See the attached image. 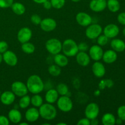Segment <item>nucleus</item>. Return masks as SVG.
<instances>
[{
	"label": "nucleus",
	"mask_w": 125,
	"mask_h": 125,
	"mask_svg": "<svg viewBox=\"0 0 125 125\" xmlns=\"http://www.w3.org/2000/svg\"><path fill=\"white\" fill-rule=\"evenodd\" d=\"M28 91L32 94H39L43 90L44 83L37 74H32L28 78L26 82Z\"/></svg>",
	"instance_id": "nucleus-1"
},
{
	"label": "nucleus",
	"mask_w": 125,
	"mask_h": 125,
	"mask_svg": "<svg viewBox=\"0 0 125 125\" xmlns=\"http://www.w3.org/2000/svg\"><path fill=\"white\" fill-rule=\"evenodd\" d=\"M39 108L40 117L43 119L48 121L52 120L57 116V109L52 104L48 103H43V104Z\"/></svg>",
	"instance_id": "nucleus-2"
},
{
	"label": "nucleus",
	"mask_w": 125,
	"mask_h": 125,
	"mask_svg": "<svg viewBox=\"0 0 125 125\" xmlns=\"http://www.w3.org/2000/svg\"><path fill=\"white\" fill-rule=\"evenodd\" d=\"M62 51L67 57H74L79 52L78 45L73 39H66L62 43Z\"/></svg>",
	"instance_id": "nucleus-3"
},
{
	"label": "nucleus",
	"mask_w": 125,
	"mask_h": 125,
	"mask_svg": "<svg viewBox=\"0 0 125 125\" xmlns=\"http://www.w3.org/2000/svg\"><path fill=\"white\" fill-rule=\"evenodd\" d=\"M45 48L48 52L51 54H57L62 51V43L59 39L52 38L49 39L46 42Z\"/></svg>",
	"instance_id": "nucleus-4"
},
{
	"label": "nucleus",
	"mask_w": 125,
	"mask_h": 125,
	"mask_svg": "<svg viewBox=\"0 0 125 125\" xmlns=\"http://www.w3.org/2000/svg\"><path fill=\"white\" fill-rule=\"evenodd\" d=\"M57 106L59 109L63 112H69L73 109V103L68 95H63L59 97L57 101Z\"/></svg>",
	"instance_id": "nucleus-5"
},
{
	"label": "nucleus",
	"mask_w": 125,
	"mask_h": 125,
	"mask_svg": "<svg viewBox=\"0 0 125 125\" xmlns=\"http://www.w3.org/2000/svg\"><path fill=\"white\" fill-rule=\"evenodd\" d=\"M103 32V28L100 24L94 23L90 24L88 26H87L85 29V35L90 40L96 39L99 35Z\"/></svg>",
	"instance_id": "nucleus-6"
},
{
	"label": "nucleus",
	"mask_w": 125,
	"mask_h": 125,
	"mask_svg": "<svg viewBox=\"0 0 125 125\" xmlns=\"http://www.w3.org/2000/svg\"><path fill=\"white\" fill-rule=\"evenodd\" d=\"M11 90L15 95L18 97H21L28 95V89L26 84L21 81H15L11 85Z\"/></svg>",
	"instance_id": "nucleus-7"
},
{
	"label": "nucleus",
	"mask_w": 125,
	"mask_h": 125,
	"mask_svg": "<svg viewBox=\"0 0 125 125\" xmlns=\"http://www.w3.org/2000/svg\"><path fill=\"white\" fill-rule=\"evenodd\" d=\"M100 113V107L95 103H90L88 104L85 108L84 115L85 117L89 120L97 118Z\"/></svg>",
	"instance_id": "nucleus-8"
},
{
	"label": "nucleus",
	"mask_w": 125,
	"mask_h": 125,
	"mask_svg": "<svg viewBox=\"0 0 125 125\" xmlns=\"http://www.w3.org/2000/svg\"><path fill=\"white\" fill-rule=\"evenodd\" d=\"M32 36L31 29L28 27H23L18 31L17 33V39L21 43L29 42Z\"/></svg>",
	"instance_id": "nucleus-9"
},
{
	"label": "nucleus",
	"mask_w": 125,
	"mask_h": 125,
	"mask_svg": "<svg viewBox=\"0 0 125 125\" xmlns=\"http://www.w3.org/2000/svg\"><path fill=\"white\" fill-rule=\"evenodd\" d=\"M103 50L101 46L98 45H92L89 49V55L90 59L94 61H100L102 59L103 55Z\"/></svg>",
	"instance_id": "nucleus-10"
},
{
	"label": "nucleus",
	"mask_w": 125,
	"mask_h": 125,
	"mask_svg": "<svg viewBox=\"0 0 125 125\" xmlns=\"http://www.w3.org/2000/svg\"><path fill=\"white\" fill-rule=\"evenodd\" d=\"M42 30L45 32H51L54 30L57 27V22L54 19L51 18H46L42 20L40 24Z\"/></svg>",
	"instance_id": "nucleus-11"
},
{
	"label": "nucleus",
	"mask_w": 125,
	"mask_h": 125,
	"mask_svg": "<svg viewBox=\"0 0 125 125\" xmlns=\"http://www.w3.org/2000/svg\"><path fill=\"white\" fill-rule=\"evenodd\" d=\"M77 23L83 27H87L92 23V18L88 13L84 12H80L76 15Z\"/></svg>",
	"instance_id": "nucleus-12"
},
{
	"label": "nucleus",
	"mask_w": 125,
	"mask_h": 125,
	"mask_svg": "<svg viewBox=\"0 0 125 125\" xmlns=\"http://www.w3.org/2000/svg\"><path fill=\"white\" fill-rule=\"evenodd\" d=\"M2 61L10 67H14L18 63L17 55L10 50H7L2 54Z\"/></svg>",
	"instance_id": "nucleus-13"
},
{
	"label": "nucleus",
	"mask_w": 125,
	"mask_h": 125,
	"mask_svg": "<svg viewBox=\"0 0 125 125\" xmlns=\"http://www.w3.org/2000/svg\"><path fill=\"white\" fill-rule=\"evenodd\" d=\"M107 7L106 0H91L89 3V8L95 12H101Z\"/></svg>",
	"instance_id": "nucleus-14"
},
{
	"label": "nucleus",
	"mask_w": 125,
	"mask_h": 125,
	"mask_svg": "<svg viewBox=\"0 0 125 125\" xmlns=\"http://www.w3.org/2000/svg\"><path fill=\"white\" fill-rule=\"evenodd\" d=\"M103 31L104 35H106L109 39H114L119 34V28L116 24H109L104 27Z\"/></svg>",
	"instance_id": "nucleus-15"
},
{
	"label": "nucleus",
	"mask_w": 125,
	"mask_h": 125,
	"mask_svg": "<svg viewBox=\"0 0 125 125\" xmlns=\"http://www.w3.org/2000/svg\"><path fill=\"white\" fill-rule=\"evenodd\" d=\"M25 119L29 123H33L38 120L40 117L39 109L37 107H32L28 109L25 112Z\"/></svg>",
	"instance_id": "nucleus-16"
},
{
	"label": "nucleus",
	"mask_w": 125,
	"mask_h": 125,
	"mask_svg": "<svg viewBox=\"0 0 125 125\" xmlns=\"http://www.w3.org/2000/svg\"><path fill=\"white\" fill-rule=\"evenodd\" d=\"M92 71L96 78H101L106 74V68L103 63L99 61H95L92 67Z\"/></svg>",
	"instance_id": "nucleus-17"
},
{
	"label": "nucleus",
	"mask_w": 125,
	"mask_h": 125,
	"mask_svg": "<svg viewBox=\"0 0 125 125\" xmlns=\"http://www.w3.org/2000/svg\"><path fill=\"white\" fill-rule=\"evenodd\" d=\"M76 61L79 65L82 67H87L90 62V57L89 55L84 51H79L76 55Z\"/></svg>",
	"instance_id": "nucleus-18"
},
{
	"label": "nucleus",
	"mask_w": 125,
	"mask_h": 125,
	"mask_svg": "<svg viewBox=\"0 0 125 125\" xmlns=\"http://www.w3.org/2000/svg\"><path fill=\"white\" fill-rule=\"evenodd\" d=\"M15 96L12 91H5L0 95V100L3 104L8 106L13 103L15 100Z\"/></svg>",
	"instance_id": "nucleus-19"
},
{
	"label": "nucleus",
	"mask_w": 125,
	"mask_h": 125,
	"mask_svg": "<svg viewBox=\"0 0 125 125\" xmlns=\"http://www.w3.org/2000/svg\"><path fill=\"white\" fill-rule=\"evenodd\" d=\"M102 59L106 63H112L117 59V54L113 50H109L103 52Z\"/></svg>",
	"instance_id": "nucleus-20"
},
{
	"label": "nucleus",
	"mask_w": 125,
	"mask_h": 125,
	"mask_svg": "<svg viewBox=\"0 0 125 125\" xmlns=\"http://www.w3.org/2000/svg\"><path fill=\"white\" fill-rule=\"evenodd\" d=\"M8 118L12 123L18 124L21 121L22 114L17 109L13 108L9 112Z\"/></svg>",
	"instance_id": "nucleus-21"
},
{
	"label": "nucleus",
	"mask_w": 125,
	"mask_h": 125,
	"mask_svg": "<svg viewBox=\"0 0 125 125\" xmlns=\"http://www.w3.org/2000/svg\"><path fill=\"white\" fill-rule=\"evenodd\" d=\"M59 95L56 89H51L46 92L45 96V101L48 103L54 104L57 102L59 98Z\"/></svg>",
	"instance_id": "nucleus-22"
},
{
	"label": "nucleus",
	"mask_w": 125,
	"mask_h": 125,
	"mask_svg": "<svg viewBox=\"0 0 125 125\" xmlns=\"http://www.w3.org/2000/svg\"><path fill=\"white\" fill-rule=\"evenodd\" d=\"M54 61L55 62V64L57 65L60 67H66L68 63V57L65 56L64 54H61V52L54 55Z\"/></svg>",
	"instance_id": "nucleus-23"
},
{
	"label": "nucleus",
	"mask_w": 125,
	"mask_h": 125,
	"mask_svg": "<svg viewBox=\"0 0 125 125\" xmlns=\"http://www.w3.org/2000/svg\"><path fill=\"white\" fill-rule=\"evenodd\" d=\"M111 46L116 52H123L125 50V43L121 39H114L111 42Z\"/></svg>",
	"instance_id": "nucleus-24"
},
{
	"label": "nucleus",
	"mask_w": 125,
	"mask_h": 125,
	"mask_svg": "<svg viewBox=\"0 0 125 125\" xmlns=\"http://www.w3.org/2000/svg\"><path fill=\"white\" fill-rule=\"evenodd\" d=\"M11 9L13 13L18 15H21L25 13L26 7L24 4L19 2H13L11 6Z\"/></svg>",
	"instance_id": "nucleus-25"
},
{
	"label": "nucleus",
	"mask_w": 125,
	"mask_h": 125,
	"mask_svg": "<svg viewBox=\"0 0 125 125\" xmlns=\"http://www.w3.org/2000/svg\"><path fill=\"white\" fill-rule=\"evenodd\" d=\"M115 121V117L111 113L104 114L101 118V122L104 125H114Z\"/></svg>",
	"instance_id": "nucleus-26"
},
{
	"label": "nucleus",
	"mask_w": 125,
	"mask_h": 125,
	"mask_svg": "<svg viewBox=\"0 0 125 125\" xmlns=\"http://www.w3.org/2000/svg\"><path fill=\"white\" fill-rule=\"evenodd\" d=\"M21 49L24 53L27 54H31L34 53L35 51V47L34 44L28 42L22 43Z\"/></svg>",
	"instance_id": "nucleus-27"
},
{
	"label": "nucleus",
	"mask_w": 125,
	"mask_h": 125,
	"mask_svg": "<svg viewBox=\"0 0 125 125\" xmlns=\"http://www.w3.org/2000/svg\"><path fill=\"white\" fill-rule=\"evenodd\" d=\"M107 7L111 12H117L120 8V4L118 0H107Z\"/></svg>",
	"instance_id": "nucleus-28"
},
{
	"label": "nucleus",
	"mask_w": 125,
	"mask_h": 125,
	"mask_svg": "<svg viewBox=\"0 0 125 125\" xmlns=\"http://www.w3.org/2000/svg\"><path fill=\"white\" fill-rule=\"evenodd\" d=\"M43 103V98L39 94H34L31 97V104L35 107H40Z\"/></svg>",
	"instance_id": "nucleus-29"
},
{
	"label": "nucleus",
	"mask_w": 125,
	"mask_h": 125,
	"mask_svg": "<svg viewBox=\"0 0 125 125\" xmlns=\"http://www.w3.org/2000/svg\"><path fill=\"white\" fill-rule=\"evenodd\" d=\"M31 104V97L28 95L20 97L18 102V106L21 109H26Z\"/></svg>",
	"instance_id": "nucleus-30"
},
{
	"label": "nucleus",
	"mask_w": 125,
	"mask_h": 125,
	"mask_svg": "<svg viewBox=\"0 0 125 125\" xmlns=\"http://www.w3.org/2000/svg\"><path fill=\"white\" fill-rule=\"evenodd\" d=\"M48 72L49 74L52 76L57 77L61 74V68L59 66L56 64L51 65L48 68Z\"/></svg>",
	"instance_id": "nucleus-31"
},
{
	"label": "nucleus",
	"mask_w": 125,
	"mask_h": 125,
	"mask_svg": "<svg viewBox=\"0 0 125 125\" xmlns=\"http://www.w3.org/2000/svg\"><path fill=\"white\" fill-rule=\"evenodd\" d=\"M56 90L58 92L59 95L61 96L63 95H68V93L69 92L68 87L67 84L64 83H60L56 87Z\"/></svg>",
	"instance_id": "nucleus-32"
},
{
	"label": "nucleus",
	"mask_w": 125,
	"mask_h": 125,
	"mask_svg": "<svg viewBox=\"0 0 125 125\" xmlns=\"http://www.w3.org/2000/svg\"><path fill=\"white\" fill-rule=\"evenodd\" d=\"M52 7L55 9H61L64 6L65 0H51Z\"/></svg>",
	"instance_id": "nucleus-33"
},
{
	"label": "nucleus",
	"mask_w": 125,
	"mask_h": 125,
	"mask_svg": "<svg viewBox=\"0 0 125 125\" xmlns=\"http://www.w3.org/2000/svg\"><path fill=\"white\" fill-rule=\"evenodd\" d=\"M109 41V38H107V37L105 35H100L98 37V38L96 39V42H97L98 45H100L101 46H105L106 44L108 43Z\"/></svg>",
	"instance_id": "nucleus-34"
},
{
	"label": "nucleus",
	"mask_w": 125,
	"mask_h": 125,
	"mask_svg": "<svg viewBox=\"0 0 125 125\" xmlns=\"http://www.w3.org/2000/svg\"><path fill=\"white\" fill-rule=\"evenodd\" d=\"M14 0H0V8L7 9L10 7Z\"/></svg>",
	"instance_id": "nucleus-35"
},
{
	"label": "nucleus",
	"mask_w": 125,
	"mask_h": 125,
	"mask_svg": "<svg viewBox=\"0 0 125 125\" xmlns=\"http://www.w3.org/2000/svg\"><path fill=\"white\" fill-rule=\"evenodd\" d=\"M117 115L118 118L122 119L123 121H125V106H120L117 110Z\"/></svg>",
	"instance_id": "nucleus-36"
},
{
	"label": "nucleus",
	"mask_w": 125,
	"mask_h": 125,
	"mask_svg": "<svg viewBox=\"0 0 125 125\" xmlns=\"http://www.w3.org/2000/svg\"><path fill=\"white\" fill-rule=\"evenodd\" d=\"M31 21L35 25H40L42 21V18L39 15L34 14L31 17Z\"/></svg>",
	"instance_id": "nucleus-37"
},
{
	"label": "nucleus",
	"mask_w": 125,
	"mask_h": 125,
	"mask_svg": "<svg viewBox=\"0 0 125 125\" xmlns=\"http://www.w3.org/2000/svg\"><path fill=\"white\" fill-rule=\"evenodd\" d=\"M9 45L6 41H0V53L3 54L8 50Z\"/></svg>",
	"instance_id": "nucleus-38"
},
{
	"label": "nucleus",
	"mask_w": 125,
	"mask_h": 125,
	"mask_svg": "<svg viewBox=\"0 0 125 125\" xmlns=\"http://www.w3.org/2000/svg\"><path fill=\"white\" fill-rule=\"evenodd\" d=\"M78 45V50L79 51H84L86 52L89 49V45L85 42H81Z\"/></svg>",
	"instance_id": "nucleus-39"
},
{
	"label": "nucleus",
	"mask_w": 125,
	"mask_h": 125,
	"mask_svg": "<svg viewBox=\"0 0 125 125\" xmlns=\"http://www.w3.org/2000/svg\"><path fill=\"white\" fill-rule=\"evenodd\" d=\"M78 125H90V120L87 118H83L77 122Z\"/></svg>",
	"instance_id": "nucleus-40"
},
{
	"label": "nucleus",
	"mask_w": 125,
	"mask_h": 125,
	"mask_svg": "<svg viewBox=\"0 0 125 125\" xmlns=\"http://www.w3.org/2000/svg\"><path fill=\"white\" fill-rule=\"evenodd\" d=\"M117 20L120 24L125 25V12L120 13L117 17Z\"/></svg>",
	"instance_id": "nucleus-41"
},
{
	"label": "nucleus",
	"mask_w": 125,
	"mask_h": 125,
	"mask_svg": "<svg viewBox=\"0 0 125 125\" xmlns=\"http://www.w3.org/2000/svg\"><path fill=\"white\" fill-rule=\"evenodd\" d=\"M9 120L8 118L4 115H0V125H9Z\"/></svg>",
	"instance_id": "nucleus-42"
},
{
	"label": "nucleus",
	"mask_w": 125,
	"mask_h": 125,
	"mask_svg": "<svg viewBox=\"0 0 125 125\" xmlns=\"http://www.w3.org/2000/svg\"><path fill=\"white\" fill-rule=\"evenodd\" d=\"M42 4L44 8L46 10H50L52 8V5H51V1H48V0H46V1H45Z\"/></svg>",
	"instance_id": "nucleus-43"
},
{
	"label": "nucleus",
	"mask_w": 125,
	"mask_h": 125,
	"mask_svg": "<svg viewBox=\"0 0 125 125\" xmlns=\"http://www.w3.org/2000/svg\"><path fill=\"white\" fill-rule=\"evenodd\" d=\"M104 80H105V83H106V87L111 88L113 87L114 82L112 81V80H111V79H104Z\"/></svg>",
	"instance_id": "nucleus-44"
},
{
	"label": "nucleus",
	"mask_w": 125,
	"mask_h": 125,
	"mask_svg": "<svg viewBox=\"0 0 125 125\" xmlns=\"http://www.w3.org/2000/svg\"><path fill=\"white\" fill-rule=\"evenodd\" d=\"M106 87V83H105V80H102L100 81V83H99V88H100V90H103Z\"/></svg>",
	"instance_id": "nucleus-45"
},
{
	"label": "nucleus",
	"mask_w": 125,
	"mask_h": 125,
	"mask_svg": "<svg viewBox=\"0 0 125 125\" xmlns=\"http://www.w3.org/2000/svg\"><path fill=\"white\" fill-rule=\"evenodd\" d=\"M99 124V121L97 118H94L90 120V125H98Z\"/></svg>",
	"instance_id": "nucleus-46"
},
{
	"label": "nucleus",
	"mask_w": 125,
	"mask_h": 125,
	"mask_svg": "<svg viewBox=\"0 0 125 125\" xmlns=\"http://www.w3.org/2000/svg\"><path fill=\"white\" fill-rule=\"evenodd\" d=\"M34 2L37 4H42L45 1H46V0H32Z\"/></svg>",
	"instance_id": "nucleus-47"
},
{
	"label": "nucleus",
	"mask_w": 125,
	"mask_h": 125,
	"mask_svg": "<svg viewBox=\"0 0 125 125\" xmlns=\"http://www.w3.org/2000/svg\"><path fill=\"white\" fill-rule=\"evenodd\" d=\"M122 122H123V120H122V119H120V118H117V119H116L115 124L121 125L122 123Z\"/></svg>",
	"instance_id": "nucleus-48"
},
{
	"label": "nucleus",
	"mask_w": 125,
	"mask_h": 125,
	"mask_svg": "<svg viewBox=\"0 0 125 125\" xmlns=\"http://www.w3.org/2000/svg\"><path fill=\"white\" fill-rule=\"evenodd\" d=\"M101 94V92H100V90H95V92H94V95H95V96H98L99 95Z\"/></svg>",
	"instance_id": "nucleus-49"
},
{
	"label": "nucleus",
	"mask_w": 125,
	"mask_h": 125,
	"mask_svg": "<svg viewBox=\"0 0 125 125\" xmlns=\"http://www.w3.org/2000/svg\"><path fill=\"white\" fill-rule=\"evenodd\" d=\"M20 125H28V122H20L18 123Z\"/></svg>",
	"instance_id": "nucleus-50"
},
{
	"label": "nucleus",
	"mask_w": 125,
	"mask_h": 125,
	"mask_svg": "<svg viewBox=\"0 0 125 125\" xmlns=\"http://www.w3.org/2000/svg\"><path fill=\"white\" fill-rule=\"evenodd\" d=\"M57 125H67V123H63V122H60V123H57Z\"/></svg>",
	"instance_id": "nucleus-51"
},
{
	"label": "nucleus",
	"mask_w": 125,
	"mask_h": 125,
	"mask_svg": "<svg viewBox=\"0 0 125 125\" xmlns=\"http://www.w3.org/2000/svg\"><path fill=\"white\" fill-rule=\"evenodd\" d=\"M2 61V54L0 53V63H1V62Z\"/></svg>",
	"instance_id": "nucleus-52"
},
{
	"label": "nucleus",
	"mask_w": 125,
	"mask_h": 125,
	"mask_svg": "<svg viewBox=\"0 0 125 125\" xmlns=\"http://www.w3.org/2000/svg\"><path fill=\"white\" fill-rule=\"evenodd\" d=\"M71 1H72V2H79V1H81V0H71Z\"/></svg>",
	"instance_id": "nucleus-53"
},
{
	"label": "nucleus",
	"mask_w": 125,
	"mask_h": 125,
	"mask_svg": "<svg viewBox=\"0 0 125 125\" xmlns=\"http://www.w3.org/2000/svg\"><path fill=\"white\" fill-rule=\"evenodd\" d=\"M123 35H124V36H125V28L123 29Z\"/></svg>",
	"instance_id": "nucleus-54"
},
{
	"label": "nucleus",
	"mask_w": 125,
	"mask_h": 125,
	"mask_svg": "<svg viewBox=\"0 0 125 125\" xmlns=\"http://www.w3.org/2000/svg\"><path fill=\"white\" fill-rule=\"evenodd\" d=\"M43 125H50V123H43Z\"/></svg>",
	"instance_id": "nucleus-55"
},
{
	"label": "nucleus",
	"mask_w": 125,
	"mask_h": 125,
	"mask_svg": "<svg viewBox=\"0 0 125 125\" xmlns=\"http://www.w3.org/2000/svg\"><path fill=\"white\" fill-rule=\"evenodd\" d=\"M1 92H0V95H1Z\"/></svg>",
	"instance_id": "nucleus-56"
}]
</instances>
